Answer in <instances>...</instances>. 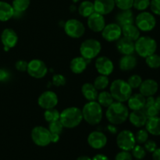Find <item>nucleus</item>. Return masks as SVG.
Masks as SVG:
<instances>
[{"instance_id": "nucleus-19", "label": "nucleus", "mask_w": 160, "mask_h": 160, "mask_svg": "<svg viewBox=\"0 0 160 160\" xmlns=\"http://www.w3.org/2000/svg\"><path fill=\"white\" fill-rule=\"evenodd\" d=\"M93 3L95 12L103 16L112 12L116 6L114 0H95Z\"/></svg>"}, {"instance_id": "nucleus-20", "label": "nucleus", "mask_w": 160, "mask_h": 160, "mask_svg": "<svg viewBox=\"0 0 160 160\" xmlns=\"http://www.w3.org/2000/svg\"><path fill=\"white\" fill-rule=\"evenodd\" d=\"M117 48L122 55H131L135 52L134 42L123 37L117 41Z\"/></svg>"}, {"instance_id": "nucleus-9", "label": "nucleus", "mask_w": 160, "mask_h": 160, "mask_svg": "<svg viewBox=\"0 0 160 160\" xmlns=\"http://www.w3.org/2000/svg\"><path fill=\"white\" fill-rule=\"evenodd\" d=\"M117 144L119 148L123 151H131L136 145L134 134L129 130H123L120 131L117 134Z\"/></svg>"}, {"instance_id": "nucleus-47", "label": "nucleus", "mask_w": 160, "mask_h": 160, "mask_svg": "<svg viewBox=\"0 0 160 160\" xmlns=\"http://www.w3.org/2000/svg\"><path fill=\"white\" fill-rule=\"evenodd\" d=\"M28 64V62L25 60H18L15 63V67L17 70H19L20 72L27 71Z\"/></svg>"}, {"instance_id": "nucleus-23", "label": "nucleus", "mask_w": 160, "mask_h": 160, "mask_svg": "<svg viewBox=\"0 0 160 160\" xmlns=\"http://www.w3.org/2000/svg\"><path fill=\"white\" fill-rule=\"evenodd\" d=\"M129 121L134 127L141 128L144 127L146 123L148 117L142 110H134L129 113Z\"/></svg>"}, {"instance_id": "nucleus-12", "label": "nucleus", "mask_w": 160, "mask_h": 160, "mask_svg": "<svg viewBox=\"0 0 160 160\" xmlns=\"http://www.w3.org/2000/svg\"><path fill=\"white\" fill-rule=\"evenodd\" d=\"M102 36L106 42H117L122 36L121 27L117 23L106 24L105 28L102 31Z\"/></svg>"}, {"instance_id": "nucleus-37", "label": "nucleus", "mask_w": 160, "mask_h": 160, "mask_svg": "<svg viewBox=\"0 0 160 160\" xmlns=\"http://www.w3.org/2000/svg\"><path fill=\"white\" fill-rule=\"evenodd\" d=\"M63 126L61 123L60 120H56V121L48 123V131H50L51 134H57L60 135L61 133L62 132L63 130Z\"/></svg>"}, {"instance_id": "nucleus-35", "label": "nucleus", "mask_w": 160, "mask_h": 160, "mask_svg": "<svg viewBox=\"0 0 160 160\" xmlns=\"http://www.w3.org/2000/svg\"><path fill=\"white\" fill-rule=\"evenodd\" d=\"M59 116H60V112H59V110L55 109V108L45 109V112H44L45 120L48 123H51V122L56 121V120H59Z\"/></svg>"}, {"instance_id": "nucleus-49", "label": "nucleus", "mask_w": 160, "mask_h": 160, "mask_svg": "<svg viewBox=\"0 0 160 160\" xmlns=\"http://www.w3.org/2000/svg\"><path fill=\"white\" fill-rule=\"evenodd\" d=\"M153 160H160V148H157L152 152Z\"/></svg>"}, {"instance_id": "nucleus-21", "label": "nucleus", "mask_w": 160, "mask_h": 160, "mask_svg": "<svg viewBox=\"0 0 160 160\" xmlns=\"http://www.w3.org/2000/svg\"><path fill=\"white\" fill-rule=\"evenodd\" d=\"M145 98L144 95L141 93H136L134 95H131V97L128 98V107L131 110H142L145 105Z\"/></svg>"}, {"instance_id": "nucleus-30", "label": "nucleus", "mask_w": 160, "mask_h": 160, "mask_svg": "<svg viewBox=\"0 0 160 160\" xmlns=\"http://www.w3.org/2000/svg\"><path fill=\"white\" fill-rule=\"evenodd\" d=\"M95 12L94 3L89 0L83 1L78 6V12L83 17H88Z\"/></svg>"}, {"instance_id": "nucleus-7", "label": "nucleus", "mask_w": 160, "mask_h": 160, "mask_svg": "<svg viewBox=\"0 0 160 160\" xmlns=\"http://www.w3.org/2000/svg\"><path fill=\"white\" fill-rule=\"evenodd\" d=\"M134 22L140 31H144V32L152 31L156 25V17L152 12L147 11H142L140 13L138 14Z\"/></svg>"}, {"instance_id": "nucleus-40", "label": "nucleus", "mask_w": 160, "mask_h": 160, "mask_svg": "<svg viewBox=\"0 0 160 160\" xmlns=\"http://www.w3.org/2000/svg\"><path fill=\"white\" fill-rule=\"evenodd\" d=\"M148 132L146 129H140L137 131L136 134H134L135 137L136 143H138L139 145L144 144L148 139Z\"/></svg>"}, {"instance_id": "nucleus-16", "label": "nucleus", "mask_w": 160, "mask_h": 160, "mask_svg": "<svg viewBox=\"0 0 160 160\" xmlns=\"http://www.w3.org/2000/svg\"><path fill=\"white\" fill-rule=\"evenodd\" d=\"M88 27L94 32H102L106 26V20L104 16L94 12L88 17Z\"/></svg>"}, {"instance_id": "nucleus-2", "label": "nucleus", "mask_w": 160, "mask_h": 160, "mask_svg": "<svg viewBox=\"0 0 160 160\" xmlns=\"http://www.w3.org/2000/svg\"><path fill=\"white\" fill-rule=\"evenodd\" d=\"M83 120L88 124L97 125L102 121L103 117L102 107L96 101H91L86 103L82 109Z\"/></svg>"}, {"instance_id": "nucleus-3", "label": "nucleus", "mask_w": 160, "mask_h": 160, "mask_svg": "<svg viewBox=\"0 0 160 160\" xmlns=\"http://www.w3.org/2000/svg\"><path fill=\"white\" fill-rule=\"evenodd\" d=\"M59 120L63 128L69 129L76 128L83 120L82 111L75 106L67 108L60 112Z\"/></svg>"}, {"instance_id": "nucleus-11", "label": "nucleus", "mask_w": 160, "mask_h": 160, "mask_svg": "<svg viewBox=\"0 0 160 160\" xmlns=\"http://www.w3.org/2000/svg\"><path fill=\"white\" fill-rule=\"evenodd\" d=\"M27 72L32 78L41 79L47 74L48 68L43 61L38 59H34L28 62Z\"/></svg>"}, {"instance_id": "nucleus-8", "label": "nucleus", "mask_w": 160, "mask_h": 160, "mask_svg": "<svg viewBox=\"0 0 160 160\" xmlns=\"http://www.w3.org/2000/svg\"><path fill=\"white\" fill-rule=\"evenodd\" d=\"M31 139L38 146L45 147L51 143V133L48 128L37 126L31 131Z\"/></svg>"}, {"instance_id": "nucleus-44", "label": "nucleus", "mask_w": 160, "mask_h": 160, "mask_svg": "<svg viewBox=\"0 0 160 160\" xmlns=\"http://www.w3.org/2000/svg\"><path fill=\"white\" fill-rule=\"evenodd\" d=\"M144 148H145V151L148 152L152 153L157 148V144L156 143V142L153 140H147L146 142L144 143Z\"/></svg>"}, {"instance_id": "nucleus-52", "label": "nucleus", "mask_w": 160, "mask_h": 160, "mask_svg": "<svg viewBox=\"0 0 160 160\" xmlns=\"http://www.w3.org/2000/svg\"><path fill=\"white\" fill-rule=\"evenodd\" d=\"M107 128H108V130H109V132L112 133V134H115V133H117V128L114 127L113 124L108 125Z\"/></svg>"}, {"instance_id": "nucleus-31", "label": "nucleus", "mask_w": 160, "mask_h": 160, "mask_svg": "<svg viewBox=\"0 0 160 160\" xmlns=\"http://www.w3.org/2000/svg\"><path fill=\"white\" fill-rule=\"evenodd\" d=\"M97 102L101 105L102 107L108 108L113 102L114 99L110 92H106V91H102L100 93H98Z\"/></svg>"}, {"instance_id": "nucleus-41", "label": "nucleus", "mask_w": 160, "mask_h": 160, "mask_svg": "<svg viewBox=\"0 0 160 160\" xmlns=\"http://www.w3.org/2000/svg\"><path fill=\"white\" fill-rule=\"evenodd\" d=\"M151 0H134L133 7L138 11H145L149 7Z\"/></svg>"}, {"instance_id": "nucleus-15", "label": "nucleus", "mask_w": 160, "mask_h": 160, "mask_svg": "<svg viewBox=\"0 0 160 160\" xmlns=\"http://www.w3.org/2000/svg\"><path fill=\"white\" fill-rule=\"evenodd\" d=\"M88 143L94 149H102L107 144V137L102 131H92L88 137Z\"/></svg>"}, {"instance_id": "nucleus-55", "label": "nucleus", "mask_w": 160, "mask_h": 160, "mask_svg": "<svg viewBox=\"0 0 160 160\" xmlns=\"http://www.w3.org/2000/svg\"><path fill=\"white\" fill-rule=\"evenodd\" d=\"M72 1H73V3H78L80 0H72Z\"/></svg>"}, {"instance_id": "nucleus-25", "label": "nucleus", "mask_w": 160, "mask_h": 160, "mask_svg": "<svg viewBox=\"0 0 160 160\" xmlns=\"http://www.w3.org/2000/svg\"><path fill=\"white\" fill-rule=\"evenodd\" d=\"M122 35L126 38L135 42L138 38L141 36V31L134 23H130V24L124 25L121 27Z\"/></svg>"}, {"instance_id": "nucleus-28", "label": "nucleus", "mask_w": 160, "mask_h": 160, "mask_svg": "<svg viewBox=\"0 0 160 160\" xmlns=\"http://www.w3.org/2000/svg\"><path fill=\"white\" fill-rule=\"evenodd\" d=\"M145 129L148 134L153 136H160V117H149L145 123Z\"/></svg>"}, {"instance_id": "nucleus-54", "label": "nucleus", "mask_w": 160, "mask_h": 160, "mask_svg": "<svg viewBox=\"0 0 160 160\" xmlns=\"http://www.w3.org/2000/svg\"><path fill=\"white\" fill-rule=\"evenodd\" d=\"M77 160H92L89 156H80V157H78Z\"/></svg>"}, {"instance_id": "nucleus-4", "label": "nucleus", "mask_w": 160, "mask_h": 160, "mask_svg": "<svg viewBox=\"0 0 160 160\" xmlns=\"http://www.w3.org/2000/svg\"><path fill=\"white\" fill-rule=\"evenodd\" d=\"M109 90L114 100L120 102H124L128 101L132 95L133 89L126 81L123 79H117L111 83Z\"/></svg>"}, {"instance_id": "nucleus-42", "label": "nucleus", "mask_w": 160, "mask_h": 160, "mask_svg": "<svg viewBox=\"0 0 160 160\" xmlns=\"http://www.w3.org/2000/svg\"><path fill=\"white\" fill-rule=\"evenodd\" d=\"M116 6L120 9H131L133 7L134 0H114Z\"/></svg>"}, {"instance_id": "nucleus-17", "label": "nucleus", "mask_w": 160, "mask_h": 160, "mask_svg": "<svg viewBox=\"0 0 160 160\" xmlns=\"http://www.w3.org/2000/svg\"><path fill=\"white\" fill-rule=\"evenodd\" d=\"M1 42L5 49L8 50L17 45L18 42V36L14 30L11 28H6L2 32Z\"/></svg>"}, {"instance_id": "nucleus-22", "label": "nucleus", "mask_w": 160, "mask_h": 160, "mask_svg": "<svg viewBox=\"0 0 160 160\" xmlns=\"http://www.w3.org/2000/svg\"><path fill=\"white\" fill-rule=\"evenodd\" d=\"M116 23L120 27L134 23V17L131 9H123L117 13L115 17Z\"/></svg>"}, {"instance_id": "nucleus-32", "label": "nucleus", "mask_w": 160, "mask_h": 160, "mask_svg": "<svg viewBox=\"0 0 160 160\" xmlns=\"http://www.w3.org/2000/svg\"><path fill=\"white\" fill-rule=\"evenodd\" d=\"M31 4V0H12V6L15 12L23 13L28 9Z\"/></svg>"}, {"instance_id": "nucleus-33", "label": "nucleus", "mask_w": 160, "mask_h": 160, "mask_svg": "<svg viewBox=\"0 0 160 160\" xmlns=\"http://www.w3.org/2000/svg\"><path fill=\"white\" fill-rule=\"evenodd\" d=\"M94 86L98 91H103L109 86V80L108 76L101 75L97 77L94 81Z\"/></svg>"}, {"instance_id": "nucleus-43", "label": "nucleus", "mask_w": 160, "mask_h": 160, "mask_svg": "<svg viewBox=\"0 0 160 160\" xmlns=\"http://www.w3.org/2000/svg\"><path fill=\"white\" fill-rule=\"evenodd\" d=\"M67 83V79L62 74H54L52 76V84L56 87L64 86Z\"/></svg>"}, {"instance_id": "nucleus-10", "label": "nucleus", "mask_w": 160, "mask_h": 160, "mask_svg": "<svg viewBox=\"0 0 160 160\" xmlns=\"http://www.w3.org/2000/svg\"><path fill=\"white\" fill-rule=\"evenodd\" d=\"M64 31L72 38H80L85 33V27L77 19H70L64 24Z\"/></svg>"}, {"instance_id": "nucleus-53", "label": "nucleus", "mask_w": 160, "mask_h": 160, "mask_svg": "<svg viewBox=\"0 0 160 160\" xmlns=\"http://www.w3.org/2000/svg\"><path fill=\"white\" fill-rule=\"evenodd\" d=\"M155 106L160 111V95L155 98Z\"/></svg>"}, {"instance_id": "nucleus-38", "label": "nucleus", "mask_w": 160, "mask_h": 160, "mask_svg": "<svg viewBox=\"0 0 160 160\" xmlns=\"http://www.w3.org/2000/svg\"><path fill=\"white\" fill-rule=\"evenodd\" d=\"M131 152L133 157L135 158L136 159H143L146 156V151L145 148L140 145H135V146L131 150Z\"/></svg>"}, {"instance_id": "nucleus-5", "label": "nucleus", "mask_w": 160, "mask_h": 160, "mask_svg": "<svg viewBox=\"0 0 160 160\" xmlns=\"http://www.w3.org/2000/svg\"><path fill=\"white\" fill-rule=\"evenodd\" d=\"M135 52L142 58L148 57L150 55L156 53L157 49V42L149 36H140L134 42Z\"/></svg>"}, {"instance_id": "nucleus-45", "label": "nucleus", "mask_w": 160, "mask_h": 160, "mask_svg": "<svg viewBox=\"0 0 160 160\" xmlns=\"http://www.w3.org/2000/svg\"><path fill=\"white\" fill-rule=\"evenodd\" d=\"M149 7L152 13L160 16V0H151Z\"/></svg>"}, {"instance_id": "nucleus-56", "label": "nucleus", "mask_w": 160, "mask_h": 160, "mask_svg": "<svg viewBox=\"0 0 160 160\" xmlns=\"http://www.w3.org/2000/svg\"><path fill=\"white\" fill-rule=\"evenodd\" d=\"M136 160H143V159H136Z\"/></svg>"}, {"instance_id": "nucleus-39", "label": "nucleus", "mask_w": 160, "mask_h": 160, "mask_svg": "<svg viewBox=\"0 0 160 160\" xmlns=\"http://www.w3.org/2000/svg\"><path fill=\"white\" fill-rule=\"evenodd\" d=\"M127 82L128 83V84L131 86V88L132 89L139 88V87H140L141 84L142 82V78L138 74H133L128 78Z\"/></svg>"}, {"instance_id": "nucleus-34", "label": "nucleus", "mask_w": 160, "mask_h": 160, "mask_svg": "<svg viewBox=\"0 0 160 160\" xmlns=\"http://www.w3.org/2000/svg\"><path fill=\"white\" fill-rule=\"evenodd\" d=\"M145 62L147 66L151 69H158L160 67V56L153 53L145 58Z\"/></svg>"}, {"instance_id": "nucleus-18", "label": "nucleus", "mask_w": 160, "mask_h": 160, "mask_svg": "<svg viewBox=\"0 0 160 160\" xmlns=\"http://www.w3.org/2000/svg\"><path fill=\"white\" fill-rule=\"evenodd\" d=\"M158 90H159V84H158L157 81L151 79V78L142 81V84L139 87V92L145 98L153 96L154 95H156Z\"/></svg>"}, {"instance_id": "nucleus-51", "label": "nucleus", "mask_w": 160, "mask_h": 160, "mask_svg": "<svg viewBox=\"0 0 160 160\" xmlns=\"http://www.w3.org/2000/svg\"><path fill=\"white\" fill-rule=\"evenodd\" d=\"M59 141V134H51V143H56Z\"/></svg>"}, {"instance_id": "nucleus-14", "label": "nucleus", "mask_w": 160, "mask_h": 160, "mask_svg": "<svg viewBox=\"0 0 160 160\" xmlns=\"http://www.w3.org/2000/svg\"><path fill=\"white\" fill-rule=\"evenodd\" d=\"M95 69L101 75L109 76L114 70V64L109 58L106 56H99L95 62Z\"/></svg>"}, {"instance_id": "nucleus-26", "label": "nucleus", "mask_w": 160, "mask_h": 160, "mask_svg": "<svg viewBox=\"0 0 160 160\" xmlns=\"http://www.w3.org/2000/svg\"><path fill=\"white\" fill-rule=\"evenodd\" d=\"M88 60L83 58L82 56L75 57L70 61V70L75 74L82 73L87 69Z\"/></svg>"}, {"instance_id": "nucleus-29", "label": "nucleus", "mask_w": 160, "mask_h": 160, "mask_svg": "<svg viewBox=\"0 0 160 160\" xmlns=\"http://www.w3.org/2000/svg\"><path fill=\"white\" fill-rule=\"evenodd\" d=\"M14 9L12 5L6 2L0 1V21H8L13 17Z\"/></svg>"}, {"instance_id": "nucleus-1", "label": "nucleus", "mask_w": 160, "mask_h": 160, "mask_svg": "<svg viewBox=\"0 0 160 160\" xmlns=\"http://www.w3.org/2000/svg\"><path fill=\"white\" fill-rule=\"evenodd\" d=\"M129 113V109L126 105L116 101L107 108L106 117L111 124L120 125L128 120Z\"/></svg>"}, {"instance_id": "nucleus-50", "label": "nucleus", "mask_w": 160, "mask_h": 160, "mask_svg": "<svg viewBox=\"0 0 160 160\" xmlns=\"http://www.w3.org/2000/svg\"><path fill=\"white\" fill-rule=\"evenodd\" d=\"M92 160H109V158L103 154H97L92 158Z\"/></svg>"}, {"instance_id": "nucleus-24", "label": "nucleus", "mask_w": 160, "mask_h": 160, "mask_svg": "<svg viewBox=\"0 0 160 160\" xmlns=\"http://www.w3.org/2000/svg\"><path fill=\"white\" fill-rule=\"evenodd\" d=\"M137 66V59L133 54L123 55L119 61V67L122 71H130Z\"/></svg>"}, {"instance_id": "nucleus-48", "label": "nucleus", "mask_w": 160, "mask_h": 160, "mask_svg": "<svg viewBox=\"0 0 160 160\" xmlns=\"http://www.w3.org/2000/svg\"><path fill=\"white\" fill-rule=\"evenodd\" d=\"M9 73L5 69L0 68V82L5 81L9 79Z\"/></svg>"}, {"instance_id": "nucleus-6", "label": "nucleus", "mask_w": 160, "mask_h": 160, "mask_svg": "<svg viewBox=\"0 0 160 160\" xmlns=\"http://www.w3.org/2000/svg\"><path fill=\"white\" fill-rule=\"evenodd\" d=\"M102 50V45L96 39H87L81 43L80 53L88 61L97 57Z\"/></svg>"}, {"instance_id": "nucleus-13", "label": "nucleus", "mask_w": 160, "mask_h": 160, "mask_svg": "<svg viewBox=\"0 0 160 160\" xmlns=\"http://www.w3.org/2000/svg\"><path fill=\"white\" fill-rule=\"evenodd\" d=\"M58 96L52 91H45L42 92L38 98V104L44 109L55 108L58 104Z\"/></svg>"}, {"instance_id": "nucleus-46", "label": "nucleus", "mask_w": 160, "mask_h": 160, "mask_svg": "<svg viewBox=\"0 0 160 160\" xmlns=\"http://www.w3.org/2000/svg\"><path fill=\"white\" fill-rule=\"evenodd\" d=\"M115 160H133V156L130 152L122 150L121 152L117 153Z\"/></svg>"}, {"instance_id": "nucleus-36", "label": "nucleus", "mask_w": 160, "mask_h": 160, "mask_svg": "<svg viewBox=\"0 0 160 160\" xmlns=\"http://www.w3.org/2000/svg\"><path fill=\"white\" fill-rule=\"evenodd\" d=\"M142 111L145 112L146 117L148 118L153 117H157L159 113V110L156 107L155 104H145L144 108L142 109Z\"/></svg>"}, {"instance_id": "nucleus-27", "label": "nucleus", "mask_w": 160, "mask_h": 160, "mask_svg": "<svg viewBox=\"0 0 160 160\" xmlns=\"http://www.w3.org/2000/svg\"><path fill=\"white\" fill-rule=\"evenodd\" d=\"M81 93L86 100L88 102L96 101L98 98V92L93 84L84 83L81 87Z\"/></svg>"}]
</instances>
